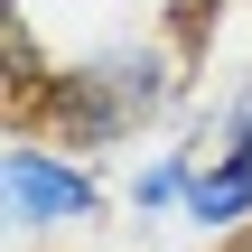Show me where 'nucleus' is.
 I'll return each mask as SVG.
<instances>
[{
    "label": "nucleus",
    "instance_id": "obj_6",
    "mask_svg": "<svg viewBox=\"0 0 252 252\" xmlns=\"http://www.w3.org/2000/svg\"><path fill=\"white\" fill-rule=\"evenodd\" d=\"M215 252H252V243H215Z\"/></svg>",
    "mask_w": 252,
    "mask_h": 252
},
{
    "label": "nucleus",
    "instance_id": "obj_4",
    "mask_svg": "<svg viewBox=\"0 0 252 252\" xmlns=\"http://www.w3.org/2000/svg\"><path fill=\"white\" fill-rule=\"evenodd\" d=\"M187 187H196V131L187 140H150L122 168V215L131 224H178L187 215Z\"/></svg>",
    "mask_w": 252,
    "mask_h": 252
},
{
    "label": "nucleus",
    "instance_id": "obj_5",
    "mask_svg": "<svg viewBox=\"0 0 252 252\" xmlns=\"http://www.w3.org/2000/svg\"><path fill=\"white\" fill-rule=\"evenodd\" d=\"M140 9H150V19H168L178 37H196V28H206V19H215L224 0H140Z\"/></svg>",
    "mask_w": 252,
    "mask_h": 252
},
{
    "label": "nucleus",
    "instance_id": "obj_2",
    "mask_svg": "<svg viewBox=\"0 0 252 252\" xmlns=\"http://www.w3.org/2000/svg\"><path fill=\"white\" fill-rule=\"evenodd\" d=\"M112 196L122 187H103V168L84 150L47 140V131H19L0 150V224H9V252H37V243L65 252V243H84V234H103Z\"/></svg>",
    "mask_w": 252,
    "mask_h": 252
},
{
    "label": "nucleus",
    "instance_id": "obj_1",
    "mask_svg": "<svg viewBox=\"0 0 252 252\" xmlns=\"http://www.w3.org/2000/svg\"><path fill=\"white\" fill-rule=\"evenodd\" d=\"M178 103H187V47L159 37V28H103L94 47L56 56V65L19 94L28 131L65 140V150H84V159H94V150H131V140L159 131Z\"/></svg>",
    "mask_w": 252,
    "mask_h": 252
},
{
    "label": "nucleus",
    "instance_id": "obj_3",
    "mask_svg": "<svg viewBox=\"0 0 252 252\" xmlns=\"http://www.w3.org/2000/svg\"><path fill=\"white\" fill-rule=\"evenodd\" d=\"M196 243H252V131L196 122V187L178 215Z\"/></svg>",
    "mask_w": 252,
    "mask_h": 252
}]
</instances>
